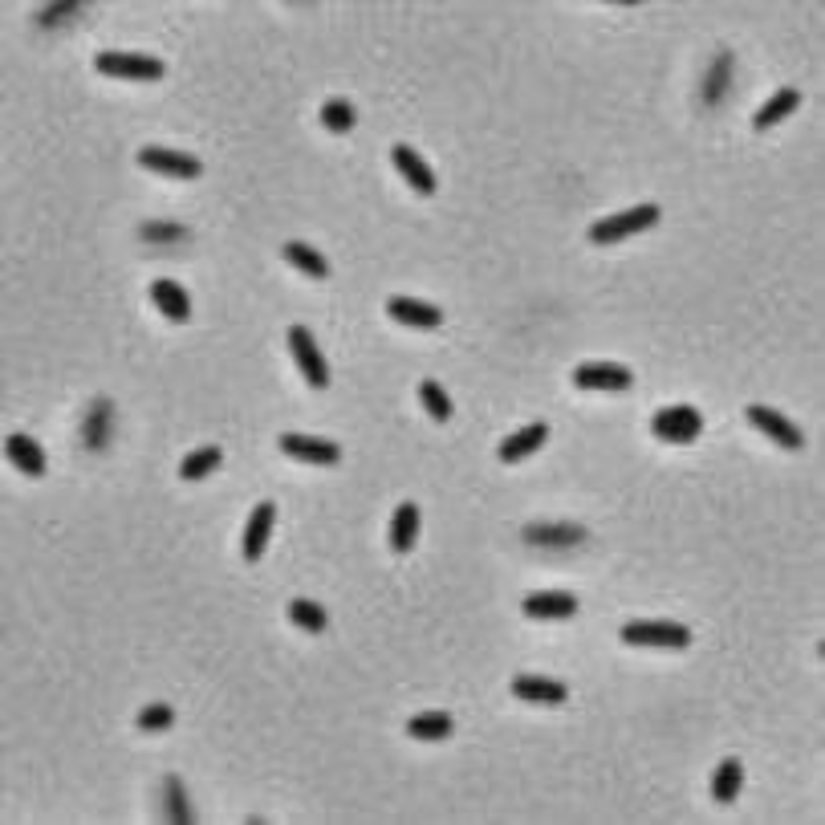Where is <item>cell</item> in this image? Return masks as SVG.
Here are the masks:
<instances>
[{
	"instance_id": "obj_17",
	"label": "cell",
	"mask_w": 825,
	"mask_h": 825,
	"mask_svg": "<svg viewBox=\"0 0 825 825\" xmlns=\"http://www.w3.org/2000/svg\"><path fill=\"white\" fill-rule=\"evenodd\" d=\"M110 431H114V403L110 399H94L90 415H86V427H82V439L90 452H102L110 443Z\"/></svg>"
},
{
	"instance_id": "obj_3",
	"label": "cell",
	"mask_w": 825,
	"mask_h": 825,
	"mask_svg": "<svg viewBox=\"0 0 825 825\" xmlns=\"http://www.w3.org/2000/svg\"><path fill=\"white\" fill-rule=\"evenodd\" d=\"M94 66L106 78H131V82H159L163 78V61L143 57V53H98Z\"/></svg>"
},
{
	"instance_id": "obj_11",
	"label": "cell",
	"mask_w": 825,
	"mask_h": 825,
	"mask_svg": "<svg viewBox=\"0 0 825 825\" xmlns=\"http://www.w3.org/2000/svg\"><path fill=\"white\" fill-rule=\"evenodd\" d=\"M525 614H529V618H545V622L574 618V614H578V598L569 594V590H541V594H529V598H525Z\"/></svg>"
},
{
	"instance_id": "obj_24",
	"label": "cell",
	"mask_w": 825,
	"mask_h": 825,
	"mask_svg": "<svg viewBox=\"0 0 825 825\" xmlns=\"http://www.w3.org/2000/svg\"><path fill=\"white\" fill-rule=\"evenodd\" d=\"M728 82H732V53H720L716 66H712L708 78H704V102H708V106H720L724 94H728Z\"/></svg>"
},
{
	"instance_id": "obj_15",
	"label": "cell",
	"mask_w": 825,
	"mask_h": 825,
	"mask_svg": "<svg viewBox=\"0 0 825 825\" xmlns=\"http://www.w3.org/2000/svg\"><path fill=\"white\" fill-rule=\"evenodd\" d=\"M545 439H549V427L545 423H529L525 431H517V435H509L500 443V460L504 464H521L525 456H533L537 448H545Z\"/></svg>"
},
{
	"instance_id": "obj_23",
	"label": "cell",
	"mask_w": 825,
	"mask_h": 825,
	"mask_svg": "<svg viewBox=\"0 0 825 825\" xmlns=\"http://www.w3.org/2000/svg\"><path fill=\"white\" fill-rule=\"evenodd\" d=\"M740 785H744V769H740V760H736V756H728L724 765L716 769V777H712V797L728 805V801L740 797Z\"/></svg>"
},
{
	"instance_id": "obj_31",
	"label": "cell",
	"mask_w": 825,
	"mask_h": 825,
	"mask_svg": "<svg viewBox=\"0 0 825 825\" xmlns=\"http://www.w3.org/2000/svg\"><path fill=\"white\" fill-rule=\"evenodd\" d=\"M139 236H143L147 244H183V240H187V228H183V224H171V220H147V224L139 228Z\"/></svg>"
},
{
	"instance_id": "obj_18",
	"label": "cell",
	"mask_w": 825,
	"mask_h": 825,
	"mask_svg": "<svg viewBox=\"0 0 825 825\" xmlns=\"http://www.w3.org/2000/svg\"><path fill=\"white\" fill-rule=\"evenodd\" d=\"M151 297H155V305H159V313L167 317V322H187V317H192L187 289L175 285V281H155V285H151Z\"/></svg>"
},
{
	"instance_id": "obj_4",
	"label": "cell",
	"mask_w": 825,
	"mask_h": 825,
	"mask_svg": "<svg viewBox=\"0 0 825 825\" xmlns=\"http://www.w3.org/2000/svg\"><path fill=\"white\" fill-rule=\"evenodd\" d=\"M289 350H293L297 370L305 374V383L317 387V391H326V387H330V366H326L322 350H317V342H313V334H309L305 326H293V330H289Z\"/></svg>"
},
{
	"instance_id": "obj_16",
	"label": "cell",
	"mask_w": 825,
	"mask_h": 825,
	"mask_svg": "<svg viewBox=\"0 0 825 825\" xmlns=\"http://www.w3.org/2000/svg\"><path fill=\"white\" fill-rule=\"evenodd\" d=\"M391 159H395L399 175H403V179H407V183L415 187L419 196H431V192H435V175H431V167H427V163H423V159H419V155H415V151H411L407 143H399V147L391 151Z\"/></svg>"
},
{
	"instance_id": "obj_33",
	"label": "cell",
	"mask_w": 825,
	"mask_h": 825,
	"mask_svg": "<svg viewBox=\"0 0 825 825\" xmlns=\"http://www.w3.org/2000/svg\"><path fill=\"white\" fill-rule=\"evenodd\" d=\"M82 13V5H49V9H41L37 13V25H53V21H70V17H78Z\"/></svg>"
},
{
	"instance_id": "obj_30",
	"label": "cell",
	"mask_w": 825,
	"mask_h": 825,
	"mask_svg": "<svg viewBox=\"0 0 825 825\" xmlns=\"http://www.w3.org/2000/svg\"><path fill=\"white\" fill-rule=\"evenodd\" d=\"M163 793H167V817H171L175 825L192 821V805H187V793H183V781H179V777H167V781H163Z\"/></svg>"
},
{
	"instance_id": "obj_13",
	"label": "cell",
	"mask_w": 825,
	"mask_h": 825,
	"mask_svg": "<svg viewBox=\"0 0 825 825\" xmlns=\"http://www.w3.org/2000/svg\"><path fill=\"white\" fill-rule=\"evenodd\" d=\"M513 695H517V700H529V704H565L569 687L549 679V675H517L513 679Z\"/></svg>"
},
{
	"instance_id": "obj_26",
	"label": "cell",
	"mask_w": 825,
	"mask_h": 825,
	"mask_svg": "<svg viewBox=\"0 0 825 825\" xmlns=\"http://www.w3.org/2000/svg\"><path fill=\"white\" fill-rule=\"evenodd\" d=\"M220 468V448H200V452H192L183 464H179V476L183 480H204V476H212Z\"/></svg>"
},
{
	"instance_id": "obj_29",
	"label": "cell",
	"mask_w": 825,
	"mask_h": 825,
	"mask_svg": "<svg viewBox=\"0 0 825 825\" xmlns=\"http://www.w3.org/2000/svg\"><path fill=\"white\" fill-rule=\"evenodd\" d=\"M419 399H423V407H427L431 419H439V423H448V419H452V399H448V391H443L439 383H431V378L419 387Z\"/></svg>"
},
{
	"instance_id": "obj_12",
	"label": "cell",
	"mask_w": 825,
	"mask_h": 825,
	"mask_svg": "<svg viewBox=\"0 0 825 825\" xmlns=\"http://www.w3.org/2000/svg\"><path fill=\"white\" fill-rule=\"evenodd\" d=\"M387 313L395 317V322L415 326V330H439L443 326V313L435 305H427V301H415V297H391Z\"/></svg>"
},
{
	"instance_id": "obj_9",
	"label": "cell",
	"mask_w": 825,
	"mask_h": 825,
	"mask_svg": "<svg viewBox=\"0 0 825 825\" xmlns=\"http://www.w3.org/2000/svg\"><path fill=\"white\" fill-rule=\"evenodd\" d=\"M139 163L155 175H171V179H196L204 171V163L196 155H183V151H163V147H147L139 151Z\"/></svg>"
},
{
	"instance_id": "obj_28",
	"label": "cell",
	"mask_w": 825,
	"mask_h": 825,
	"mask_svg": "<svg viewBox=\"0 0 825 825\" xmlns=\"http://www.w3.org/2000/svg\"><path fill=\"white\" fill-rule=\"evenodd\" d=\"M322 122H326V131H334V135H350L354 131V106L346 98H334V102L322 106Z\"/></svg>"
},
{
	"instance_id": "obj_7",
	"label": "cell",
	"mask_w": 825,
	"mask_h": 825,
	"mask_svg": "<svg viewBox=\"0 0 825 825\" xmlns=\"http://www.w3.org/2000/svg\"><path fill=\"white\" fill-rule=\"evenodd\" d=\"M281 452L301 460V464H338L342 460V448L330 439H313V435H297V431H285L281 435Z\"/></svg>"
},
{
	"instance_id": "obj_20",
	"label": "cell",
	"mask_w": 825,
	"mask_h": 825,
	"mask_svg": "<svg viewBox=\"0 0 825 825\" xmlns=\"http://www.w3.org/2000/svg\"><path fill=\"white\" fill-rule=\"evenodd\" d=\"M415 537H419V509L407 500V504H399V509H395V521H391V549L395 553H411Z\"/></svg>"
},
{
	"instance_id": "obj_21",
	"label": "cell",
	"mask_w": 825,
	"mask_h": 825,
	"mask_svg": "<svg viewBox=\"0 0 825 825\" xmlns=\"http://www.w3.org/2000/svg\"><path fill=\"white\" fill-rule=\"evenodd\" d=\"M797 106H801V94H797L793 86L777 90V94H773V98H769L765 106H760V110H756V118H752V122H756V131H769V126H773V122L789 118V114H793Z\"/></svg>"
},
{
	"instance_id": "obj_32",
	"label": "cell",
	"mask_w": 825,
	"mask_h": 825,
	"mask_svg": "<svg viewBox=\"0 0 825 825\" xmlns=\"http://www.w3.org/2000/svg\"><path fill=\"white\" fill-rule=\"evenodd\" d=\"M171 724H175V712H171L167 704H151V708L139 712V728H143V732H163V728H171Z\"/></svg>"
},
{
	"instance_id": "obj_10",
	"label": "cell",
	"mask_w": 825,
	"mask_h": 825,
	"mask_svg": "<svg viewBox=\"0 0 825 825\" xmlns=\"http://www.w3.org/2000/svg\"><path fill=\"white\" fill-rule=\"evenodd\" d=\"M525 541L545 545V549H574L586 541V529L569 525V521H533V525H525Z\"/></svg>"
},
{
	"instance_id": "obj_22",
	"label": "cell",
	"mask_w": 825,
	"mask_h": 825,
	"mask_svg": "<svg viewBox=\"0 0 825 825\" xmlns=\"http://www.w3.org/2000/svg\"><path fill=\"white\" fill-rule=\"evenodd\" d=\"M285 252V261L293 265V269H301L305 277H313V281H322V277H330V265H326V257H322V252H313L309 244H285L281 248Z\"/></svg>"
},
{
	"instance_id": "obj_14",
	"label": "cell",
	"mask_w": 825,
	"mask_h": 825,
	"mask_svg": "<svg viewBox=\"0 0 825 825\" xmlns=\"http://www.w3.org/2000/svg\"><path fill=\"white\" fill-rule=\"evenodd\" d=\"M273 521H277V509H273L269 500H261L257 509H252L248 525H244V557H248V561H257V557L265 553L269 533H273Z\"/></svg>"
},
{
	"instance_id": "obj_27",
	"label": "cell",
	"mask_w": 825,
	"mask_h": 825,
	"mask_svg": "<svg viewBox=\"0 0 825 825\" xmlns=\"http://www.w3.org/2000/svg\"><path fill=\"white\" fill-rule=\"evenodd\" d=\"M289 618H293V626H301V630H309V634H322L326 630V610L317 606V602H305V598H297L293 606H289Z\"/></svg>"
},
{
	"instance_id": "obj_25",
	"label": "cell",
	"mask_w": 825,
	"mask_h": 825,
	"mask_svg": "<svg viewBox=\"0 0 825 825\" xmlns=\"http://www.w3.org/2000/svg\"><path fill=\"white\" fill-rule=\"evenodd\" d=\"M407 732L415 740H448L452 736V716L448 712H423L407 724Z\"/></svg>"
},
{
	"instance_id": "obj_8",
	"label": "cell",
	"mask_w": 825,
	"mask_h": 825,
	"mask_svg": "<svg viewBox=\"0 0 825 825\" xmlns=\"http://www.w3.org/2000/svg\"><path fill=\"white\" fill-rule=\"evenodd\" d=\"M574 383L586 391H626L634 383V374L618 362H582L574 370Z\"/></svg>"
},
{
	"instance_id": "obj_1",
	"label": "cell",
	"mask_w": 825,
	"mask_h": 825,
	"mask_svg": "<svg viewBox=\"0 0 825 825\" xmlns=\"http://www.w3.org/2000/svg\"><path fill=\"white\" fill-rule=\"evenodd\" d=\"M659 216H663L659 204H639V208H630V212H622V216L598 220V224L590 228V240H594V244H618V240H626V236H639V232L655 228Z\"/></svg>"
},
{
	"instance_id": "obj_2",
	"label": "cell",
	"mask_w": 825,
	"mask_h": 825,
	"mask_svg": "<svg viewBox=\"0 0 825 825\" xmlns=\"http://www.w3.org/2000/svg\"><path fill=\"white\" fill-rule=\"evenodd\" d=\"M622 643H630V647H675V651H683V647H691V630L687 626H679V622H626L622 626Z\"/></svg>"
},
{
	"instance_id": "obj_19",
	"label": "cell",
	"mask_w": 825,
	"mask_h": 825,
	"mask_svg": "<svg viewBox=\"0 0 825 825\" xmlns=\"http://www.w3.org/2000/svg\"><path fill=\"white\" fill-rule=\"evenodd\" d=\"M5 452H9V460H13L25 476H45V452L37 448L29 435H9V439H5Z\"/></svg>"
},
{
	"instance_id": "obj_6",
	"label": "cell",
	"mask_w": 825,
	"mask_h": 825,
	"mask_svg": "<svg viewBox=\"0 0 825 825\" xmlns=\"http://www.w3.org/2000/svg\"><path fill=\"white\" fill-rule=\"evenodd\" d=\"M748 415V423L752 427H760V431H765L773 443H777V448H789V452H797V448H805V431L797 427V423H789L781 411H773V407H748L744 411Z\"/></svg>"
},
{
	"instance_id": "obj_5",
	"label": "cell",
	"mask_w": 825,
	"mask_h": 825,
	"mask_svg": "<svg viewBox=\"0 0 825 825\" xmlns=\"http://www.w3.org/2000/svg\"><path fill=\"white\" fill-rule=\"evenodd\" d=\"M651 431L663 443H695V439H700V431H704V415L695 407H663L655 415Z\"/></svg>"
}]
</instances>
